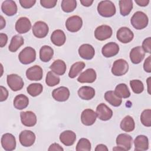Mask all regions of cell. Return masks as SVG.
I'll return each mask as SVG.
<instances>
[{"mask_svg": "<svg viewBox=\"0 0 151 151\" xmlns=\"http://www.w3.org/2000/svg\"><path fill=\"white\" fill-rule=\"evenodd\" d=\"M97 12L101 17L108 18L115 15L116 9L113 2L105 0L101 1L99 3L97 6Z\"/></svg>", "mask_w": 151, "mask_h": 151, "instance_id": "1", "label": "cell"}, {"mask_svg": "<svg viewBox=\"0 0 151 151\" xmlns=\"http://www.w3.org/2000/svg\"><path fill=\"white\" fill-rule=\"evenodd\" d=\"M132 25L136 29H142L146 28L149 23L147 15L142 11L136 12L130 19Z\"/></svg>", "mask_w": 151, "mask_h": 151, "instance_id": "2", "label": "cell"}, {"mask_svg": "<svg viewBox=\"0 0 151 151\" xmlns=\"http://www.w3.org/2000/svg\"><path fill=\"white\" fill-rule=\"evenodd\" d=\"M18 59L21 63L27 65L33 63L36 59V51L31 47L24 48L19 52Z\"/></svg>", "mask_w": 151, "mask_h": 151, "instance_id": "3", "label": "cell"}, {"mask_svg": "<svg viewBox=\"0 0 151 151\" xmlns=\"http://www.w3.org/2000/svg\"><path fill=\"white\" fill-rule=\"evenodd\" d=\"M129 70V64L124 59L116 60L111 69V73L115 76H122L127 73Z\"/></svg>", "mask_w": 151, "mask_h": 151, "instance_id": "4", "label": "cell"}, {"mask_svg": "<svg viewBox=\"0 0 151 151\" xmlns=\"http://www.w3.org/2000/svg\"><path fill=\"white\" fill-rule=\"evenodd\" d=\"M6 82L9 87L14 91L21 90L24 85L21 77L16 74H11L6 77Z\"/></svg>", "mask_w": 151, "mask_h": 151, "instance_id": "5", "label": "cell"}, {"mask_svg": "<svg viewBox=\"0 0 151 151\" xmlns=\"http://www.w3.org/2000/svg\"><path fill=\"white\" fill-rule=\"evenodd\" d=\"M82 18L78 15H73L68 18L65 22L67 29L71 32H76L82 27Z\"/></svg>", "mask_w": 151, "mask_h": 151, "instance_id": "6", "label": "cell"}, {"mask_svg": "<svg viewBox=\"0 0 151 151\" xmlns=\"http://www.w3.org/2000/svg\"><path fill=\"white\" fill-rule=\"evenodd\" d=\"M34 35L38 38H43L45 37L49 31L48 25L44 21H37L32 28Z\"/></svg>", "mask_w": 151, "mask_h": 151, "instance_id": "7", "label": "cell"}, {"mask_svg": "<svg viewBox=\"0 0 151 151\" xmlns=\"http://www.w3.org/2000/svg\"><path fill=\"white\" fill-rule=\"evenodd\" d=\"M112 28L107 25H101L96 28L94 31V37L99 41H104L112 35Z\"/></svg>", "mask_w": 151, "mask_h": 151, "instance_id": "8", "label": "cell"}, {"mask_svg": "<svg viewBox=\"0 0 151 151\" xmlns=\"http://www.w3.org/2000/svg\"><path fill=\"white\" fill-rule=\"evenodd\" d=\"M35 134L31 130L22 131L19 135V140L22 146L24 147L31 146L35 141Z\"/></svg>", "mask_w": 151, "mask_h": 151, "instance_id": "9", "label": "cell"}, {"mask_svg": "<svg viewBox=\"0 0 151 151\" xmlns=\"http://www.w3.org/2000/svg\"><path fill=\"white\" fill-rule=\"evenodd\" d=\"M116 37L120 42L127 44L133 40L134 34L130 29L126 27H123L117 31Z\"/></svg>", "mask_w": 151, "mask_h": 151, "instance_id": "10", "label": "cell"}, {"mask_svg": "<svg viewBox=\"0 0 151 151\" xmlns=\"http://www.w3.org/2000/svg\"><path fill=\"white\" fill-rule=\"evenodd\" d=\"M97 117L103 121H107L113 116V111L104 103L99 104L96 108Z\"/></svg>", "mask_w": 151, "mask_h": 151, "instance_id": "11", "label": "cell"}, {"mask_svg": "<svg viewBox=\"0 0 151 151\" xmlns=\"http://www.w3.org/2000/svg\"><path fill=\"white\" fill-rule=\"evenodd\" d=\"M1 142L3 149L6 151L14 150L16 147V139L11 133L4 134L2 136Z\"/></svg>", "mask_w": 151, "mask_h": 151, "instance_id": "12", "label": "cell"}, {"mask_svg": "<svg viewBox=\"0 0 151 151\" xmlns=\"http://www.w3.org/2000/svg\"><path fill=\"white\" fill-rule=\"evenodd\" d=\"M116 143L117 146L122 148L123 150H129L132 147L133 139L128 134L122 133L117 136Z\"/></svg>", "mask_w": 151, "mask_h": 151, "instance_id": "13", "label": "cell"}, {"mask_svg": "<svg viewBox=\"0 0 151 151\" xmlns=\"http://www.w3.org/2000/svg\"><path fill=\"white\" fill-rule=\"evenodd\" d=\"M26 77L31 81H40L42 78L43 71L42 68L35 65L28 68L26 71Z\"/></svg>", "mask_w": 151, "mask_h": 151, "instance_id": "14", "label": "cell"}, {"mask_svg": "<svg viewBox=\"0 0 151 151\" xmlns=\"http://www.w3.org/2000/svg\"><path fill=\"white\" fill-rule=\"evenodd\" d=\"M20 117L22 124L27 127H33L37 123V116L35 114L31 111H21Z\"/></svg>", "mask_w": 151, "mask_h": 151, "instance_id": "15", "label": "cell"}, {"mask_svg": "<svg viewBox=\"0 0 151 151\" xmlns=\"http://www.w3.org/2000/svg\"><path fill=\"white\" fill-rule=\"evenodd\" d=\"M97 119L96 113L90 109L84 110L81 114V122L85 126L93 125Z\"/></svg>", "mask_w": 151, "mask_h": 151, "instance_id": "16", "label": "cell"}, {"mask_svg": "<svg viewBox=\"0 0 151 151\" xmlns=\"http://www.w3.org/2000/svg\"><path fill=\"white\" fill-rule=\"evenodd\" d=\"M69 89L64 86H61L54 89L52 92V96L53 99L60 102L67 101L70 97Z\"/></svg>", "mask_w": 151, "mask_h": 151, "instance_id": "17", "label": "cell"}, {"mask_svg": "<svg viewBox=\"0 0 151 151\" xmlns=\"http://www.w3.org/2000/svg\"><path fill=\"white\" fill-rule=\"evenodd\" d=\"M15 28L19 34L27 33L31 28V21L27 17H20L15 23Z\"/></svg>", "mask_w": 151, "mask_h": 151, "instance_id": "18", "label": "cell"}, {"mask_svg": "<svg viewBox=\"0 0 151 151\" xmlns=\"http://www.w3.org/2000/svg\"><path fill=\"white\" fill-rule=\"evenodd\" d=\"M119 46L114 42H110L105 44L102 49L101 53L106 58H110L115 56L119 53Z\"/></svg>", "mask_w": 151, "mask_h": 151, "instance_id": "19", "label": "cell"}, {"mask_svg": "<svg viewBox=\"0 0 151 151\" xmlns=\"http://www.w3.org/2000/svg\"><path fill=\"white\" fill-rule=\"evenodd\" d=\"M97 74L93 68H88L81 73L77 78V81L81 83H92L95 81Z\"/></svg>", "mask_w": 151, "mask_h": 151, "instance_id": "20", "label": "cell"}, {"mask_svg": "<svg viewBox=\"0 0 151 151\" xmlns=\"http://www.w3.org/2000/svg\"><path fill=\"white\" fill-rule=\"evenodd\" d=\"M79 55L83 59L90 60H91L95 54V50L94 47L88 44H84L81 45L78 50Z\"/></svg>", "mask_w": 151, "mask_h": 151, "instance_id": "21", "label": "cell"}, {"mask_svg": "<svg viewBox=\"0 0 151 151\" xmlns=\"http://www.w3.org/2000/svg\"><path fill=\"white\" fill-rule=\"evenodd\" d=\"M129 55L132 63L137 64L141 63L145 58V52L141 46H137L131 50Z\"/></svg>", "mask_w": 151, "mask_h": 151, "instance_id": "22", "label": "cell"}, {"mask_svg": "<svg viewBox=\"0 0 151 151\" xmlns=\"http://www.w3.org/2000/svg\"><path fill=\"white\" fill-rule=\"evenodd\" d=\"M2 11L7 16H13L17 14L18 8L15 1L12 0L4 1L1 5Z\"/></svg>", "mask_w": 151, "mask_h": 151, "instance_id": "23", "label": "cell"}, {"mask_svg": "<svg viewBox=\"0 0 151 151\" xmlns=\"http://www.w3.org/2000/svg\"><path fill=\"white\" fill-rule=\"evenodd\" d=\"M76 140V133L71 130H65L60 134V140L66 146H72Z\"/></svg>", "mask_w": 151, "mask_h": 151, "instance_id": "24", "label": "cell"}, {"mask_svg": "<svg viewBox=\"0 0 151 151\" xmlns=\"http://www.w3.org/2000/svg\"><path fill=\"white\" fill-rule=\"evenodd\" d=\"M51 41L56 46H62L66 41V36L64 32L61 29L54 31L51 35Z\"/></svg>", "mask_w": 151, "mask_h": 151, "instance_id": "25", "label": "cell"}, {"mask_svg": "<svg viewBox=\"0 0 151 151\" xmlns=\"http://www.w3.org/2000/svg\"><path fill=\"white\" fill-rule=\"evenodd\" d=\"M134 145V150H146L149 149V139L145 135H139L135 138Z\"/></svg>", "mask_w": 151, "mask_h": 151, "instance_id": "26", "label": "cell"}, {"mask_svg": "<svg viewBox=\"0 0 151 151\" xmlns=\"http://www.w3.org/2000/svg\"><path fill=\"white\" fill-rule=\"evenodd\" d=\"M95 90L90 86H82L78 90V95L80 99L85 100L92 99L95 96Z\"/></svg>", "mask_w": 151, "mask_h": 151, "instance_id": "27", "label": "cell"}, {"mask_svg": "<svg viewBox=\"0 0 151 151\" xmlns=\"http://www.w3.org/2000/svg\"><path fill=\"white\" fill-rule=\"evenodd\" d=\"M50 70L56 75L62 76L66 71V64L65 62L62 60H55L50 67Z\"/></svg>", "mask_w": 151, "mask_h": 151, "instance_id": "28", "label": "cell"}, {"mask_svg": "<svg viewBox=\"0 0 151 151\" xmlns=\"http://www.w3.org/2000/svg\"><path fill=\"white\" fill-rule=\"evenodd\" d=\"M120 128L126 132H130L135 128V123L133 117L129 115L125 116L120 122Z\"/></svg>", "mask_w": 151, "mask_h": 151, "instance_id": "29", "label": "cell"}, {"mask_svg": "<svg viewBox=\"0 0 151 151\" xmlns=\"http://www.w3.org/2000/svg\"><path fill=\"white\" fill-rule=\"evenodd\" d=\"M105 100L111 106L114 107H119L122 103V98L117 96L114 91H107L104 94Z\"/></svg>", "mask_w": 151, "mask_h": 151, "instance_id": "30", "label": "cell"}, {"mask_svg": "<svg viewBox=\"0 0 151 151\" xmlns=\"http://www.w3.org/2000/svg\"><path fill=\"white\" fill-rule=\"evenodd\" d=\"M29 104V99L27 96L24 94H20L17 95L14 99L13 104L15 109L18 110H22L25 109Z\"/></svg>", "mask_w": 151, "mask_h": 151, "instance_id": "31", "label": "cell"}, {"mask_svg": "<svg viewBox=\"0 0 151 151\" xmlns=\"http://www.w3.org/2000/svg\"><path fill=\"white\" fill-rule=\"evenodd\" d=\"M54 55V50L50 46L44 45L40 50V58L44 63L50 61Z\"/></svg>", "mask_w": 151, "mask_h": 151, "instance_id": "32", "label": "cell"}, {"mask_svg": "<svg viewBox=\"0 0 151 151\" xmlns=\"http://www.w3.org/2000/svg\"><path fill=\"white\" fill-rule=\"evenodd\" d=\"M24 44V40L23 37L19 35H15L12 37L10 44L8 47L9 51L12 52H16L23 44Z\"/></svg>", "mask_w": 151, "mask_h": 151, "instance_id": "33", "label": "cell"}, {"mask_svg": "<svg viewBox=\"0 0 151 151\" xmlns=\"http://www.w3.org/2000/svg\"><path fill=\"white\" fill-rule=\"evenodd\" d=\"M120 12L123 16L128 15L133 9V1L132 0H120L119 1Z\"/></svg>", "mask_w": 151, "mask_h": 151, "instance_id": "34", "label": "cell"}, {"mask_svg": "<svg viewBox=\"0 0 151 151\" xmlns=\"http://www.w3.org/2000/svg\"><path fill=\"white\" fill-rule=\"evenodd\" d=\"M86 64L83 61H78L74 63L70 69L68 73V76L71 78H74L76 77L84 69Z\"/></svg>", "mask_w": 151, "mask_h": 151, "instance_id": "35", "label": "cell"}, {"mask_svg": "<svg viewBox=\"0 0 151 151\" xmlns=\"http://www.w3.org/2000/svg\"><path fill=\"white\" fill-rule=\"evenodd\" d=\"M114 91L115 94L120 98L127 99L130 96V92L128 87L124 83H121L117 85Z\"/></svg>", "mask_w": 151, "mask_h": 151, "instance_id": "36", "label": "cell"}, {"mask_svg": "<svg viewBox=\"0 0 151 151\" xmlns=\"http://www.w3.org/2000/svg\"><path fill=\"white\" fill-rule=\"evenodd\" d=\"M43 90V86L40 83L30 84L27 88V91L28 94L32 97H36L40 95Z\"/></svg>", "mask_w": 151, "mask_h": 151, "instance_id": "37", "label": "cell"}, {"mask_svg": "<svg viewBox=\"0 0 151 151\" xmlns=\"http://www.w3.org/2000/svg\"><path fill=\"white\" fill-rule=\"evenodd\" d=\"M61 7L64 12L67 13L71 12L77 7V1L76 0H63Z\"/></svg>", "mask_w": 151, "mask_h": 151, "instance_id": "38", "label": "cell"}, {"mask_svg": "<svg viewBox=\"0 0 151 151\" xmlns=\"http://www.w3.org/2000/svg\"><path fill=\"white\" fill-rule=\"evenodd\" d=\"M60 77L55 75L52 71H48L47 74L45 78V83L49 87L55 86L60 83Z\"/></svg>", "mask_w": 151, "mask_h": 151, "instance_id": "39", "label": "cell"}, {"mask_svg": "<svg viewBox=\"0 0 151 151\" xmlns=\"http://www.w3.org/2000/svg\"><path fill=\"white\" fill-rule=\"evenodd\" d=\"M91 146L90 140L86 138H81L78 140L76 150L77 151H90L91 150Z\"/></svg>", "mask_w": 151, "mask_h": 151, "instance_id": "40", "label": "cell"}, {"mask_svg": "<svg viewBox=\"0 0 151 151\" xmlns=\"http://www.w3.org/2000/svg\"><path fill=\"white\" fill-rule=\"evenodd\" d=\"M140 121L143 125L146 127L151 126V110H144L140 115Z\"/></svg>", "mask_w": 151, "mask_h": 151, "instance_id": "41", "label": "cell"}, {"mask_svg": "<svg viewBox=\"0 0 151 151\" xmlns=\"http://www.w3.org/2000/svg\"><path fill=\"white\" fill-rule=\"evenodd\" d=\"M130 86L132 91L136 94L142 93L144 90L143 83L139 80H132L130 81Z\"/></svg>", "mask_w": 151, "mask_h": 151, "instance_id": "42", "label": "cell"}, {"mask_svg": "<svg viewBox=\"0 0 151 151\" xmlns=\"http://www.w3.org/2000/svg\"><path fill=\"white\" fill-rule=\"evenodd\" d=\"M57 2V0H41L40 4L42 6L45 8H54Z\"/></svg>", "mask_w": 151, "mask_h": 151, "instance_id": "43", "label": "cell"}, {"mask_svg": "<svg viewBox=\"0 0 151 151\" xmlns=\"http://www.w3.org/2000/svg\"><path fill=\"white\" fill-rule=\"evenodd\" d=\"M151 37H148L145 39L142 43V48L145 52H151Z\"/></svg>", "mask_w": 151, "mask_h": 151, "instance_id": "44", "label": "cell"}, {"mask_svg": "<svg viewBox=\"0 0 151 151\" xmlns=\"http://www.w3.org/2000/svg\"><path fill=\"white\" fill-rule=\"evenodd\" d=\"M35 3H36L35 0H20L19 1V4L21 6L25 9H28L32 7Z\"/></svg>", "mask_w": 151, "mask_h": 151, "instance_id": "45", "label": "cell"}, {"mask_svg": "<svg viewBox=\"0 0 151 151\" xmlns=\"http://www.w3.org/2000/svg\"><path fill=\"white\" fill-rule=\"evenodd\" d=\"M151 56L149 55L143 64V69L147 73L151 72Z\"/></svg>", "mask_w": 151, "mask_h": 151, "instance_id": "46", "label": "cell"}, {"mask_svg": "<svg viewBox=\"0 0 151 151\" xmlns=\"http://www.w3.org/2000/svg\"><path fill=\"white\" fill-rule=\"evenodd\" d=\"M0 90H1V97H0V101H4L6 100L8 97V91L6 90V88L2 86H1L0 87Z\"/></svg>", "mask_w": 151, "mask_h": 151, "instance_id": "47", "label": "cell"}, {"mask_svg": "<svg viewBox=\"0 0 151 151\" xmlns=\"http://www.w3.org/2000/svg\"><path fill=\"white\" fill-rule=\"evenodd\" d=\"M8 41V36L4 33L0 34V47L1 48L6 45Z\"/></svg>", "mask_w": 151, "mask_h": 151, "instance_id": "48", "label": "cell"}, {"mask_svg": "<svg viewBox=\"0 0 151 151\" xmlns=\"http://www.w3.org/2000/svg\"><path fill=\"white\" fill-rule=\"evenodd\" d=\"M48 151H52V150H58V151H63L64 149L58 143H54L51 144L49 148L48 149Z\"/></svg>", "mask_w": 151, "mask_h": 151, "instance_id": "49", "label": "cell"}, {"mask_svg": "<svg viewBox=\"0 0 151 151\" xmlns=\"http://www.w3.org/2000/svg\"><path fill=\"white\" fill-rule=\"evenodd\" d=\"M134 1L140 6H146L149 3V0H135Z\"/></svg>", "mask_w": 151, "mask_h": 151, "instance_id": "50", "label": "cell"}, {"mask_svg": "<svg viewBox=\"0 0 151 151\" xmlns=\"http://www.w3.org/2000/svg\"><path fill=\"white\" fill-rule=\"evenodd\" d=\"M95 150L96 151H107L108 150V148L107 147V146L103 144H99L98 145H97L96 147L95 148Z\"/></svg>", "mask_w": 151, "mask_h": 151, "instance_id": "51", "label": "cell"}, {"mask_svg": "<svg viewBox=\"0 0 151 151\" xmlns=\"http://www.w3.org/2000/svg\"><path fill=\"white\" fill-rule=\"evenodd\" d=\"M80 3L82 4V5H83L84 6H90L92 5V4L93 3V0H80Z\"/></svg>", "mask_w": 151, "mask_h": 151, "instance_id": "52", "label": "cell"}, {"mask_svg": "<svg viewBox=\"0 0 151 151\" xmlns=\"http://www.w3.org/2000/svg\"><path fill=\"white\" fill-rule=\"evenodd\" d=\"M5 19H4V17L1 15V29H3V28L5 26Z\"/></svg>", "mask_w": 151, "mask_h": 151, "instance_id": "53", "label": "cell"}, {"mask_svg": "<svg viewBox=\"0 0 151 151\" xmlns=\"http://www.w3.org/2000/svg\"><path fill=\"white\" fill-rule=\"evenodd\" d=\"M113 150H123V149L122 148H121L120 147H119V146H116L115 147H113Z\"/></svg>", "mask_w": 151, "mask_h": 151, "instance_id": "54", "label": "cell"}]
</instances>
